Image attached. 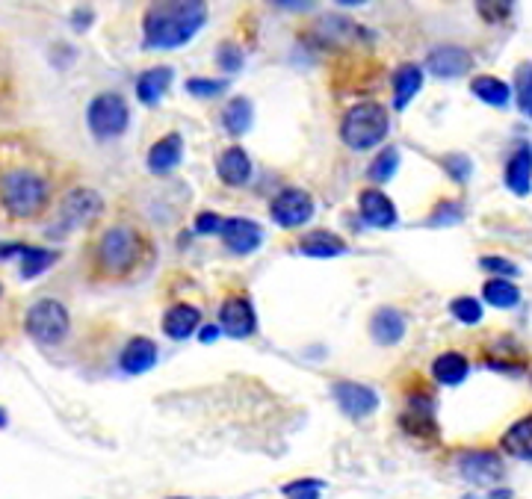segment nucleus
<instances>
[{"label":"nucleus","instance_id":"1","mask_svg":"<svg viewBox=\"0 0 532 499\" xmlns=\"http://www.w3.org/2000/svg\"><path fill=\"white\" fill-rule=\"evenodd\" d=\"M207 24V0H154L142 18L148 51H175L199 36Z\"/></svg>","mask_w":532,"mask_h":499},{"label":"nucleus","instance_id":"2","mask_svg":"<svg viewBox=\"0 0 532 499\" xmlns=\"http://www.w3.org/2000/svg\"><path fill=\"white\" fill-rule=\"evenodd\" d=\"M0 204L6 207V213L21 216V219L36 216L48 204V181L27 169L6 172L0 178Z\"/></svg>","mask_w":532,"mask_h":499},{"label":"nucleus","instance_id":"3","mask_svg":"<svg viewBox=\"0 0 532 499\" xmlns=\"http://www.w3.org/2000/svg\"><path fill=\"white\" fill-rule=\"evenodd\" d=\"M388 127H391L388 110L376 101H364L346 113V119L340 125V136L352 151H370L373 145H379L388 136Z\"/></svg>","mask_w":532,"mask_h":499},{"label":"nucleus","instance_id":"4","mask_svg":"<svg viewBox=\"0 0 532 499\" xmlns=\"http://www.w3.org/2000/svg\"><path fill=\"white\" fill-rule=\"evenodd\" d=\"M139 260V237L131 228H110L98 243V266L104 275L122 278Z\"/></svg>","mask_w":532,"mask_h":499},{"label":"nucleus","instance_id":"5","mask_svg":"<svg viewBox=\"0 0 532 499\" xmlns=\"http://www.w3.org/2000/svg\"><path fill=\"white\" fill-rule=\"evenodd\" d=\"M68 328H71V319H68L66 305L57 302V299H42V302H36V305L27 311V316H24V331H27L36 343H42V346H57V343H63Z\"/></svg>","mask_w":532,"mask_h":499},{"label":"nucleus","instance_id":"6","mask_svg":"<svg viewBox=\"0 0 532 499\" xmlns=\"http://www.w3.org/2000/svg\"><path fill=\"white\" fill-rule=\"evenodd\" d=\"M131 122V110L128 101L116 92H101L89 110H86V125L95 133V139H116L128 130Z\"/></svg>","mask_w":532,"mask_h":499},{"label":"nucleus","instance_id":"7","mask_svg":"<svg viewBox=\"0 0 532 499\" xmlns=\"http://www.w3.org/2000/svg\"><path fill=\"white\" fill-rule=\"evenodd\" d=\"M456 467L459 473L465 476L470 485H497L503 476H506V467H503V458L491 449H470V452H462L456 458Z\"/></svg>","mask_w":532,"mask_h":499},{"label":"nucleus","instance_id":"8","mask_svg":"<svg viewBox=\"0 0 532 499\" xmlns=\"http://www.w3.org/2000/svg\"><path fill=\"white\" fill-rule=\"evenodd\" d=\"M104 210V201L95 189H74L68 192L63 207H60V225L54 228L57 231H71V228H80V225H89L98 213Z\"/></svg>","mask_w":532,"mask_h":499},{"label":"nucleus","instance_id":"9","mask_svg":"<svg viewBox=\"0 0 532 499\" xmlns=\"http://www.w3.org/2000/svg\"><path fill=\"white\" fill-rule=\"evenodd\" d=\"M311 216H314V198L305 189H284L272 201V219L281 228H299L311 222Z\"/></svg>","mask_w":532,"mask_h":499},{"label":"nucleus","instance_id":"10","mask_svg":"<svg viewBox=\"0 0 532 499\" xmlns=\"http://www.w3.org/2000/svg\"><path fill=\"white\" fill-rule=\"evenodd\" d=\"M219 325H222V334L234 337V340H246L258 331V316L255 308L246 296H231L222 311H219Z\"/></svg>","mask_w":532,"mask_h":499},{"label":"nucleus","instance_id":"11","mask_svg":"<svg viewBox=\"0 0 532 499\" xmlns=\"http://www.w3.org/2000/svg\"><path fill=\"white\" fill-rule=\"evenodd\" d=\"M334 402L340 405L343 414H349L355 420H364L379 408V396L370 387L355 384V381H337L334 384Z\"/></svg>","mask_w":532,"mask_h":499},{"label":"nucleus","instance_id":"12","mask_svg":"<svg viewBox=\"0 0 532 499\" xmlns=\"http://www.w3.org/2000/svg\"><path fill=\"white\" fill-rule=\"evenodd\" d=\"M426 68L441 80H456L473 68V54L467 48H459V45H441L429 54Z\"/></svg>","mask_w":532,"mask_h":499},{"label":"nucleus","instance_id":"13","mask_svg":"<svg viewBox=\"0 0 532 499\" xmlns=\"http://www.w3.org/2000/svg\"><path fill=\"white\" fill-rule=\"evenodd\" d=\"M222 240L234 254H252L264 243V228L249 219H225L222 222Z\"/></svg>","mask_w":532,"mask_h":499},{"label":"nucleus","instance_id":"14","mask_svg":"<svg viewBox=\"0 0 532 499\" xmlns=\"http://www.w3.org/2000/svg\"><path fill=\"white\" fill-rule=\"evenodd\" d=\"M358 213L370 228H394L397 225V207L382 189H367L358 198Z\"/></svg>","mask_w":532,"mask_h":499},{"label":"nucleus","instance_id":"15","mask_svg":"<svg viewBox=\"0 0 532 499\" xmlns=\"http://www.w3.org/2000/svg\"><path fill=\"white\" fill-rule=\"evenodd\" d=\"M181 157H184V139H181V133H169V136H163L160 142L151 145L148 172L151 175H169L181 166Z\"/></svg>","mask_w":532,"mask_h":499},{"label":"nucleus","instance_id":"16","mask_svg":"<svg viewBox=\"0 0 532 499\" xmlns=\"http://www.w3.org/2000/svg\"><path fill=\"white\" fill-rule=\"evenodd\" d=\"M172 77H175V71H172L169 65H157V68L142 71V77L136 80V98H139L145 107H157L160 98L169 92Z\"/></svg>","mask_w":532,"mask_h":499},{"label":"nucleus","instance_id":"17","mask_svg":"<svg viewBox=\"0 0 532 499\" xmlns=\"http://www.w3.org/2000/svg\"><path fill=\"white\" fill-rule=\"evenodd\" d=\"M216 172H219V181L228 184V187H243L249 184L252 178V160L243 148H228L219 154L216 160Z\"/></svg>","mask_w":532,"mask_h":499},{"label":"nucleus","instance_id":"18","mask_svg":"<svg viewBox=\"0 0 532 499\" xmlns=\"http://www.w3.org/2000/svg\"><path fill=\"white\" fill-rule=\"evenodd\" d=\"M506 187L515 195H530L532 189V145L524 142L506 163Z\"/></svg>","mask_w":532,"mask_h":499},{"label":"nucleus","instance_id":"19","mask_svg":"<svg viewBox=\"0 0 532 499\" xmlns=\"http://www.w3.org/2000/svg\"><path fill=\"white\" fill-rule=\"evenodd\" d=\"M119 364H122V370L128 375L148 373L157 364V346L148 337H133L131 343L125 346Z\"/></svg>","mask_w":532,"mask_h":499},{"label":"nucleus","instance_id":"20","mask_svg":"<svg viewBox=\"0 0 532 499\" xmlns=\"http://www.w3.org/2000/svg\"><path fill=\"white\" fill-rule=\"evenodd\" d=\"M201 313L193 305H175L163 316V331L169 340H187L199 331Z\"/></svg>","mask_w":532,"mask_h":499},{"label":"nucleus","instance_id":"21","mask_svg":"<svg viewBox=\"0 0 532 499\" xmlns=\"http://www.w3.org/2000/svg\"><path fill=\"white\" fill-rule=\"evenodd\" d=\"M370 334L376 343L382 346H397L399 340L405 337V316L394 308H382L376 311L373 322H370Z\"/></svg>","mask_w":532,"mask_h":499},{"label":"nucleus","instance_id":"22","mask_svg":"<svg viewBox=\"0 0 532 499\" xmlns=\"http://www.w3.org/2000/svg\"><path fill=\"white\" fill-rule=\"evenodd\" d=\"M420 89H423V68L414 63L399 65L394 71V107L405 110Z\"/></svg>","mask_w":532,"mask_h":499},{"label":"nucleus","instance_id":"23","mask_svg":"<svg viewBox=\"0 0 532 499\" xmlns=\"http://www.w3.org/2000/svg\"><path fill=\"white\" fill-rule=\"evenodd\" d=\"M482 299L491 305V308H500V311H509L521 302V290L518 284H512L509 278L503 275H491L482 287Z\"/></svg>","mask_w":532,"mask_h":499},{"label":"nucleus","instance_id":"24","mask_svg":"<svg viewBox=\"0 0 532 499\" xmlns=\"http://www.w3.org/2000/svg\"><path fill=\"white\" fill-rule=\"evenodd\" d=\"M500 446H503L512 458L532 461V414L521 417L518 423H512L509 432L500 440Z\"/></svg>","mask_w":532,"mask_h":499},{"label":"nucleus","instance_id":"25","mask_svg":"<svg viewBox=\"0 0 532 499\" xmlns=\"http://www.w3.org/2000/svg\"><path fill=\"white\" fill-rule=\"evenodd\" d=\"M299 251H302V254H308V257H317V260H329V257H340V254H346L349 246H346L340 237L329 234V231H317V234H308V237L299 243Z\"/></svg>","mask_w":532,"mask_h":499},{"label":"nucleus","instance_id":"26","mask_svg":"<svg viewBox=\"0 0 532 499\" xmlns=\"http://www.w3.org/2000/svg\"><path fill=\"white\" fill-rule=\"evenodd\" d=\"M467 373H470V364H467V358L462 352H444V355L432 364V375H435L441 384H447V387L462 384Z\"/></svg>","mask_w":532,"mask_h":499},{"label":"nucleus","instance_id":"27","mask_svg":"<svg viewBox=\"0 0 532 499\" xmlns=\"http://www.w3.org/2000/svg\"><path fill=\"white\" fill-rule=\"evenodd\" d=\"M470 92L482 101V104H491V107H506L509 98H512V89L500 80V77H491V74H482L470 83Z\"/></svg>","mask_w":532,"mask_h":499},{"label":"nucleus","instance_id":"28","mask_svg":"<svg viewBox=\"0 0 532 499\" xmlns=\"http://www.w3.org/2000/svg\"><path fill=\"white\" fill-rule=\"evenodd\" d=\"M57 260H60V251L24 246L21 257H18V263H21V278H27V281H30V278H36V275H42L45 269H51Z\"/></svg>","mask_w":532,"mask_h":499},{"label":"nucleus","instance_id":"29","mask_svg":"<svg viewBox=\"0 0 532 499\" xmlns=\"http://www.w3.org/2000/svg\"><path fill=\"white\" fill-rule=\"evenodd\" d=\"M252 119H255V113H252L249 98H234V101L225 107V119H222V125H225V130H228L231 136H243V133H249Z\"/></svg>","mask_w":532,"mask_h":499},{"label":"nucleus","instance_id":"30","mask_svg":"<svg viewBox=\"0 0 532 499\" xmlns=\"http://www.w3.org/2000/svg\"><path fill=\"white\" fill-rule=\"evenodd\" d=\"M515 104L532 122V60L515 65Z\"/></svg>","mask_w":532,"mask_h":499},{"label":"nucleus","instance_id":"31","mask_svg":"<svg viewBox=\"0 0 532 499\" xmlns=\"http://www.w3.org/2000/svg\"><path fill=\"white\" fill-rule=\"evenodd\" d=\"M515 3L518 0H473L479 18L485 24H503V21H509L512 12H515Z\"/></svg>","mask_w":532,"mask_h":499},{"label":"nucleus","instance_id":"32","mask_svg":"<svg viewBox=\"0 0 532 499\" xmlns=\"http://www.w3.org/2000/svg\"><path fill=\"white\" fill-rule=\"evenodd\" d=\"M397 166H399V151L397 148H385L376 160H373V166H370V181H376V184H388L394 175H397Z\"/></svg>","mask_w":532,"mask_h":499},{"label":"nucleus","instance_id":"33","mask_svg":"<svg viewBox=\"0 0 532 499\" xmlns=\"http://www.w3.org/2000/svg\"><path fill=\"white\" fill-rule=\"evenodd\" d=\"M450 311L453 316L462 322V325H476V322H482V302L479 299H473V296H459V299H453V305H450Z\"/></svg>","mask_w":532,"mask_h":499},{"label":"nucleus","instance_id":"34","mask_svg":"<svg viewBox=\"0 0 532 499\" xmlns=\"http://www.w3.org/2000/svg\"><path fill=\"white\" fill-rule=\"evenodd\" d=\"M465 219V207H462V201H444V204H438L435 207V216L429 219V225H456V222H462Z\"/></svg>","mask_w":532,"mask_h":499},{"label":"nucleus","instance_id":"35","mask_svg":"<svg viewBox=\"0 0 532 499\" xmlns=\"http://www.w3.org/2000/svg\"><path fill=\"white\" fill-rule=\"evenodd\" d=\"M228 89V80H213V77H193L187 83V92L196 98H216Z\"/></svg>","mask_w":532,"mask_h":499},{"label":"nucleus","instance_id":"36","mask_svg":"<svg viewBox=\"0 0 532 499\" xmlns=\"http://www.w3.org/2000/svg\"><path fill=\"white\" fill-rule=\"evenodd\" d=\"M444 169L453 175V181H459V184H465L467 178L473 175V163H470V157L465 154H450V157H444Z\"/></svg>","mask_w":532,"mask_h":499},{"label":"nucleus","instance_id":"37","mask_svg":"<svg viewBox=\"0 0 532 499\" xmlns=\"http://www.w3.org/2000/svg\"><path fill=\"white\" fill-rule=\"evenodd\" d=\"M323 482H317V479H305V482H290V485H284V494L287 497H305V499H317L323 494Z\"/></svg>","mask_w":532,"mask_h":499},{"label":"nucleus","instance_id":"38","mask_svg":"<svg viewBox=\"0 0 532 499\" xmlns=\"http://www.w3.org/2000/svg\"><path fill=\"white\" fill-rule=\"evenodd\" d=\"M482 269H488L491 275H503V278H515L521 269L512 263V260H506V257H482Z\"/></svg>","mask_w":532,"mask_h":499},{"label":"nucleus","instance_id":"39","mask_svg":"<svg viewBox=\"0 0 532 499\" xmlns=\"http://www.w3.org/2000/svg\"><path fill=\"white\" fill-rule=\"evenodd\" d=\"M216 63H219L222 71H240V68H243V54H240V48H234V45H222Z\"/></svg>","mask_w":532,"mask_h":499},{"label":"nucleus","instance_id":"40","mask_svg":"<svg viewBox=\"0 0 532 499\" xmlns=\"http://www.w3.org/2000/svg\"><path fill=\"white\" fill-rule=\"evenodd\" d=\"M222 222H225V219H219L216 213L207 210V213H201L199 219H196V231H199V234H219V231H222Z\"/></svg>","mask_w":532,"mask_h":499},{"label":"nucleus","instance_id":"41","mask_svg":"<svg viewBox=\"0 0 532 499\" xmlns=\"http://www.w3.org/2000/svg\"><path fill=\"white\" fill-rule=\"evenodd\" d=\"M269 3L284 12H311L317 6V0H269Z\"/></svg>","mask_w":532,"mask_h":499},{"label":"nucleus","instance_id":"42","mask_svg":"<svg viewBox=\"0 0 532 499\" xmlns=\"http://www.w3.org/2000/svg\"><path fill=\"white\" fill-rule=\"evenodd\" d=\"M74 30H86L89 24H92V12H86V9H80V12H74Z\"/></svg>","mask_w":532,"mask_h":499},{"label":"nucleus","instance_id":"43","mask_svg":"<svg viewBox=\"0 0 532 499\" xmlns=\"http://www.w3.org/2000/svg\"><path fill=\"white\" fill-rule=\"evenodd\" d=\"M199 337H201V343H213V340L219 337V328H216V325H207V328L201 331Z\"/></svg>","mask_w":532,"mask_h":499},{"label":"nucleus","instance_id":"44","mask_svg":"<svg viewBox=\"0 0 532 499\" xmlns=\"http://www.w3.org/2000/svg\"><path fill=\"white\" fill-rule=\"evenodd\" d=\"M340 6H364L367 0H337Z\"/></svg>","mask_w":532,"mask_h":499},{"label":"nucleus","instance_id":"45","mask_svg":"<svg viewBox=\"0 0 532 499\" xmlns=\"http://www.w3.org/2000/svg\"><path fill=\"white\" fill-rule=\"evenodd\" d=\"M9 426V417H6V411L0 408V429H6Z\"/></svg>","mask_w":532,"mask_h":499}]
</instances>
